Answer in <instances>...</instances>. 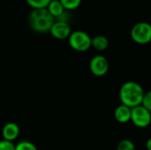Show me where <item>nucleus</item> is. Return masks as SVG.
<instances>
[{
  "instance_id": "obj_5",
  "label": "nucleus",
  "mask_w": 151,
  "mask_h": 150,
  "mask_svg": "<svg viewBox=\"0 0 151 150\" xmlns=\"http://www.w3.org/2000/svg\"><path fill=\"white\" fill-rule=\"evenodd\" d=\"M131 121L135 126L145 128L151 124V112L142 105L132 108Z\"/></svg>"
},
{
  "instance_id": "obj_7",
  "label": "nucleus",
  "mask_w": 151,
  "mask_h": 150,
  "mask_svg": "<svg viewBox=\"0 0 151 150\" xmlns=\"http://www.w3.org/2000/svg\"><path fill=\"white\" fill-rule=\"evenodd\" d=\"M50 33L54 38L58 40H64V39H68V37L72 33V30L68 22L57 20L51 26Z\"/></svg>"
},
{
  "instance_id": "obj_15",
  "label": "nucleus",
  "mask_w": 151,
  "mask_h": 150,
  "mask_svg": "<svg viewBox=\"0 0 151 150\" xmlns=\"http://www.w3.org/2000/svg\"><path fill=\"white\" fill-rule=\"evenodd\" d=\"M15 150H38L37 147L31 141H22L15 145Z\"/></svg>"
},
{
  "instance_id": "obj_1",
  "label": "nucleus",
  "mask_w": 151,
  "mask_h": 150,
  "mask_svg": "<svg viewBox=\"0 0 151 150\" xmlns=\"http://www.w3.org/2000/svg\"><path fill=\"white\" fill-rule=\"evenodd\" d=\"M145 91L143 88L135 81L125 82L119 89V99L121 104L129 108L142 105Z\"/></svg>"
},
{
  "instance_id": "obj_4",
  "label": "nucleus",
  "mask_w": 151,
  "mask_h": 150,
  "mask_svg": "<svg viewBox=\"0 0 151 150\" xmlns=\"http://www.w3.org/2000/svg\"><path fill=\"white\" fill-rule=\"evenodd\" d=\"M131 38L138 44H147L151 42V25L148 22H138L131 29Z\"/></svg>"
},
{
  "instance_id": "obj_2",
  "label": "nucleus",
  "mask_w": 151,
  "mask_h": 150,
  "mask_svg": "<svg viewBox=\"0 0 151 150\" xmlns=\"http://www.w3.org/2000/svg\"><path fill=\"white\" fill-rule=\"evenodd\" d=\"M28 21L31 28L38 33L50 32L51 26L55 22L54 18L46 8L33 9L29 14Z\"/></svg>"
},
{
  "instance_id": "obj_11",
  "label": "nucleus",
  "mask_w": 151,
  "mask_h": 150,
  "mask_svg": "<svg viewBox=\"0 0 151 150\" xmlns=\"http://www.w3.org/2000/svg\"><path fill=\"white\" fill-rule=\"evenodd\" d=\"M91 45L95 50L104 51L109 47V40L104 35H96L92 38Z\"/></svg>"
},
{
  "instance_id": "obj_8",
  "label": "nucleus",
  "mask_w": 151,
  "mask_h": 150,
  "mask_svg": "<svg viewBox=\"0 0 151 150\" xmlns=\"http://www.w3.org/2000/svg\"><path fill=\"white\" fill-rule=\"evenodd\" d=\"M2 135L4 140L13 142L19 135V127L14 122L6 123L2 129Z\"/></svg>"
},
{
  "instance_id": "obj_13",
  "label": "nucleus",
  "mask_w": 151,
  "mask_h": 150,
  "mask_svg": "<svg viewBox=\"0 0 151 150\" xmlns=\"http://www.w3.org/2000/svg\"><path fill=\"white\" fill-rule=\"evenodd\" d=\"M26 2L33 9H44L47 8L51 0H26Z\"/></svg>"
},
{
  "instance_id": "obj_17",
  "label": "nucleus",
  "mask_w": 151,
  "mask_h": 150,
  "mask_svg": "<svg viewBox=\"0 0 151 150\" xmlns=\"http://www.w3.org/2000/svg\"><path fill=\"white\" fill-rule=\"evenodd\" d=\"M0 150H15V145L12 141L2 140L0 141Z\"/></svg>"
},
{
  "instance_id": "obj_9",
  "label": "nucleus",
  "mask_w": 151,
  "mask_h": 150,
  "mask_svg": "<svg viewBox=\"0 0 151 150\" xmlns=\"http://www.w3.org/2000/svg\"><path fill=\"white\" fill-rule=\"evenodd\" d=\"M131 111L132 109L124 105H119L114 111L115 119L120 124H127L131 121Z\"/></svg>"
},
{
  "instance_id": "obj_12",
  "label": "nucleus",
  "mask_w": 151,
  "mask_h": 150,
  "mask_svg": "<svg viewBox=\"0 0 151 150\" xmlns=\"http://www.w3.org/2000/svg\"><path fill=\"white\" fill-rule=\"evenodd\" d=\"M64 9L66 11H73L80 7L81 0H59Z\"/></svg>"
},
{
  "instance_id": "obj_6",
  "label": "nucleus",
  "mask_w": 151,
  "mask_h": 150,
  "mask_svg": "<svg viewBox=\"0 0 151 150\" xmlns=\"http://www.w3.org/2000/svg\"><path fill=\"white\" fill-rule=\"evenodd\" d=\"M109 62L107 58L102 55H96L93 57L89 62L90 72L97 77L105 75L109 71Z\"/></svg>"
},
{
  "instance_id": "obj_16",
  "label": "nucleus",
  "mask_w": 151,
  "mask_h": 150,
  "mask_svg": "<svg viewBox=\"0 0 151 150\" xmlns=\"http://www.w3.org/2000/svg\"><path fill=\"white\" fill-rule=\"evenodd\" d=\"M142 105L151 112V90L145 92Z\"/></svg>"
},
{
  "instance_id": "obj_14",
  "label": "nucleus",
  "mask_w": 151,
  "mask_h": 150,
  "mask_svg": "<svg viewBox=\"0 0 151 150\" xmlns=\"http://www.w3.org/2000/svg\"><path fill=\"white\" fill-rule=\"evenodd\" d=\"M117 150H135V145L131 140L124 139L119 142Z\"/></svg>"
},
{
  "instance_id": "obj_3",
  "label": "nucleus",
  "mask_w": 151,
  "mask_h": 150,
  "mask_svg": "<svg viewBox=\"0 0 151 150\" xmlns=\"http://www.w3.org/2000/svg\"><path fill=\"white\" fill-rule=\"evenodd\" d=\"M92 38L89 34L81 30H76L71 33L68 37V43L70 47L78 52H85L88 50L91 45Z\"/></svg>"
},
{
  "instance_id": "obj_10",
  "label": "nucleus",
  "mask_w": 151,
  "mask_h": 150,
  "mask_svg": "<svg viewBox=\"0 0 151 150\" xmlns=\"http://www.w3.org/2000/svg\"><path fill=\"white\" fill-rule=\"evenodd\" d=\"M48 11L51 14V16L55 19H58L60 16L64 14L65 10L64 9L63 5L61 4L59 0H51V2L49 4V5L46 8Z\"/></svg>"
},
{
  "instance_id": "obj_18",
  "label": "nucleus",
  "mask_w": 151,
  "mask_h": 150,
  "mask_svg": "<svg viewBox=\"0 0 151 150\" xmlns=\"http://www.w3.org/2000/svg\"><path fill=\"white\" fill-rule=\"evenodd\" d=\"M146 149L147 150H151V138H150L146 142Z\"/></svg>"
}]
</instances>
